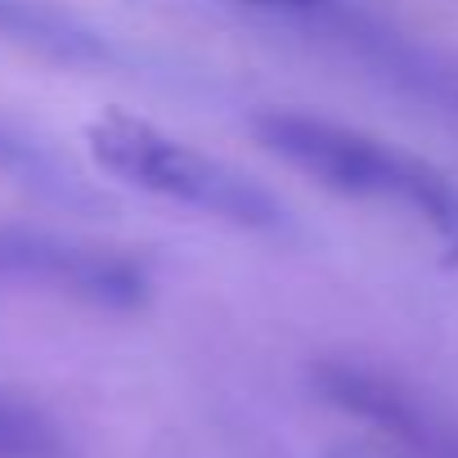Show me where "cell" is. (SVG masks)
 <instances>
[{"instance_id":"obj_5","label":"cell","mask_w":458,"mask_h":458,"mask_svg":"<svg viewBox=\"0 0 458 458\" xmlns=\"http://www.w3.org/2000/svg\"><path fill=\"white\" fill-rule=\"evenodd\" d=\"M0 458H64V436L41 409L0 395Z\"/></svg>"},{"instance_id":"obj_4","label":"cell","mask_w":458,"mask_h":458,"mask_svg":"<svg viewBox=\"0 0 458 458\" xmlns=\"http://www.w3.org/2000/svg\"><path fill=\"white\" fill-rule=\"evenodd\" d=\"M0 41L59 68H108L117 59L108 37L55 0H0Z\"/></svg>"},{"instance_id":"obj_7","label":"cell","mask_w":458,"mask_h":458,"mask_svg":"<svg viewBox=\"0 0 458 458\" xmlns=\"http://www.w3.org/2000/svg\"><path fill=\"white\" fill-rule=\"evenodd\" d=\"M229 5H257V10H319L328 0H229Z\"/></svg>"},{"instance_id":"obj_3","label":"cell","mask_w":458,"mask_h":458,"mask_svg":"<svg viewBox=\"0 0 458 458\" xmlns=\"http://www.w3.org/2000/svg\"><path fill=\"white\" fill-rule=\"evenodd\" d=\"M0 288H50L104 310H135L148 301V270L95 243H72L37 225H0Z\"/></svg>"},{"instance_id":"obj_9","label":"cell","mask_w":458,"mask_h":458,"mask_svg":"<svg viewBox=\"0 0 458 458\" xmlns=\"http://www.w3.org/2000/svg\"><path fill=\"white\" fill-rule=\"evenodd\" d=\"M440 458H458V431H454V436H449V445H445V449H440Z\"/></svg>"},{"instance_id":"obj_2","label":"cell","mask_w":458,"mask_h":458,"mask_svg":"<svg viewBox=\"0 0 458 458\" xmlns=\"http://www.w3.org/2000/svg\"><path fill=\"white\" fill-rule=\"evenodd\" d=\"M252 135L261 148H270L293 171L319 180L333 193L413 207L436 229H445L449 216L458 211V189L449 184L445 171H436L431 162H422L377 135H364V131H351V126H337V122H324L310 113H293V108L257 113Z\"/></svg>"},{"instance_id":"obj_1","label":"cell","mask_w":458,"mask_h":458,"mask_svg":"<svg viewBox=\"0 0 458 458\" xmlns=\"http://www.w3.org/2000/svg\"><path fill=\"white\" fill-rule=\"evenodd\" d=\"M86 148L95 166L126 189L207 211L239 229H261V234L288 229V211L270 189L126 108H104L86 126Z\"/></svg>"},{"instance_id":"obj_8","label":"cell","mask_w":458,"mask_h":458,"mask_svg":"<svg viewBox=\"0 0 458 458\" xmlns=\"http://www.w3.org/2000/svg\"><path fill=\"white\" fill-rule=\"evenodd\" d=\"M445 266H458V211L445 225Z\"/></svg>"},{"instance_id":"obj_6","label":"cell","mask_w":458,"mask_h":458,"mask_svg":"<svg viewBox=\"0 0 458 458\" xmlns=\"http://www.w3.org/2000/svg\"><path fill=\"white\" fill-rule=\"evenodd\" d=\"M0 171L23 175V180H32V184L55 180L50 157H46V153H41L32 140H23V135H14V131H5V126H0Z\"/></svg>"}]
</instances>
